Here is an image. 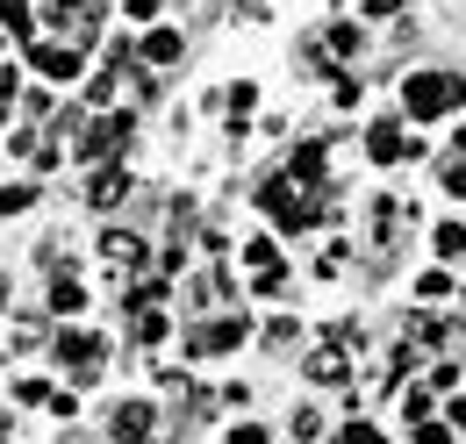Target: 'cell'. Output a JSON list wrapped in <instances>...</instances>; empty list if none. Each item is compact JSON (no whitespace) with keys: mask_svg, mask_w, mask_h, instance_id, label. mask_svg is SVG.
Here are the masks:
<instances>
[{"mask_svg":"<svg viewBox=\"0 0 466 444\" xmlns=\"http://www.w3.org/2000/svg\"><path fill=\"white\" fill-rule=\"evenodd\" d=\"M402 115L409 122H438V115H460L466 108V72H445V65H416L402 72Z\"/></svg>","mask_w":466,"mask_h":444,"instance_id":"6da1fadb","label":"cell"},{"mask_svg":"<svg viewBox=\"0 0 466 444\" xmlns=\"http://www.w3.org/2000/svg\"><path fill=\"white\" fill-rule=\"evenodd\" d=\"M366 158H373V166H409V158H423V144L409 136V115H380V122L366 129Z\"/></svg>","mask_w":466,"mask_h":444,"instance_id":"7a4b0ae2","label":"cell"},{"mask_svg":"<svg viewBox=\"0 0 466 444\" xmlns=\"http://www.w3.org/2000/svg\"><path fill=\"white\" fill-rule=\"evenodd\" d=\"M29 65H36L51 86H65V79H79V72H86V44H51V36H29Z\"/></svg>","mask_w":466,"mask_h":444,"instance_id":"3957f363","label":"cell"},{"mask_svg":"<svg viewBox=\"0 0 466 444\" xmlns=\"http://www.w3.org/2000/svg\"><path fill=\"white\" fill-rule=\"evenodd\" d=\"M244 337H251V323H244V316H216V323L187 330V351H194V358H216V351H237Z\"/></svg>","mask_w":466,"mask_h":444,"instance_id":"277c9868","label":"cell"},{"mask_svg":"<svg viewBox=\"0 0 466 444\" xmlns=\"http://www.w3.org/2000/svg\"><path fill=\"white\" fill-rule=\"evenodd\" d=\"M288 179L294 187H309V194H323V179H330V158H323V144H301L288 158Z\"/></svg>","mask_w":466,"mask_h":444,"instance_id":"5b68a950","label":"cell"},{"mask_svg":"<svg viewBox=\"0 0 466 444\" xmlns=\"http://www.w3.org/2000/svg\"><path fill=\"white\" fill-rule=\"evenodd\" d=\"M137 57L166 72V65H179V57H187V36H179V29H144V44H137Z\"/></svg>","mask_w":466,"mask_h":444,"instance_id":"8992f818","label":"cell"},{"mask_svg":"<svg viewBox=\"0 0 466 444\" xmlns=\"http://www.w3.org/2000/svg\"><path fill=\"white\" fill-rule=\"evenodd\" d=\"M58 358L72 366V373H94V366H101V337H94V330H65L58 337Z\"/></svg>","mask_w":466,"mask_h":444,"instance_id":"52a82bcc","label":"cell"},{"mask_svg":"<svg viewBox=\"0 0 466 444\" xmlns=\"http://www.w3.org/2000/svg\"><path fill=\"white\" fill-rule=\"evenodd\" d=\"M359 51H366V29H359V22H330V29H323V57H330V65H351Z\"/></svg>","mask_w":466,"mask_h":444,"instance_id":"ba28073f","label":"cell"},{"mask_svg":"<svg viewBox=\"0 0 466 444\" xmlns=\"http://www.w3.org/2000/svg\"><path fill=\"white\" fill-rule=\"evenodd\" d=\"M101 251L116 258L122 273H137V266H144V237H129V229H108V237H101Z\"/></svg>","mask_w":466,"mask_h":444,"instance_id":"9c48e42d","label":"cell"},{"mask_svg":"<svg viewBox=\"0 0 466 444\" xmlns=\"http://www.w3.org/2000/svg\"><path fill=\"white\" fill-rule=\"evenodd\" d=\"M144 430H151V401H122V409H116V438L122 444H144Z\"/></svg>","mask_w":466,"mask_h":444,"instance_id":"30bf717a","label":"cell"},{"mask_svg":"<svg viewBox=\"0 0 466 444\" xmlns=\"http://www.w3.org/2000/svg\"><path fill=\"white\" fill-rule=\"evenodd\" d=\"M86 194H94V208H108V201H122V194H129V172L108 158V166L94 172V187H86Z\"/></svg>","mask_w":466,"mask_h":444,"instance_id":"8fae6325","label":"cell"},{"mask_svg":"<svg viewBox=\"0 0 466 444\" xmlns=\"http://www.w3.org/2000/svg\"><path fill=\"white\" fill-rule=\"evenodd\" d=\"M0 29L29 44V36H36V0H0Z\"/></svg>","mask_w":466,"mask_h":444,"instance_id":"7c38bea8","label":"cell"},{"mask_svg":"<svg viewBox=\"0 0 466 444\" xmlns=\"http://www.w3.org/2000/svg\"><path fill=\"white\" fill-rule=\"evenodd\" d=\"M223 108H230V122L258 115V79H237V86H223Z\"/></svg>","mask_w":466,"mask_h":444,"instance_id":"4fadbf2b","label":"cell"},{"mask_svg":"<svg viewBox=\"0 0 466 444\" xmlns=\"http://www.w3.org/2000/svg\"><path fill=\"white\" fill-rule=\"evenodd\" d=\"M244 266H251L258 279L280 273V244H273V237H251V244H244Z\"/></svg>","mask_w":466,"mask_h":444,"instance_id":"5bb4252c","label":"cell"},{"mask_svg":"<svg viewBox=\"0 0 466 444\" xmlns=\"http://www.w3.org/2000/svg\"><path fill=\"white\" fill-rule=\"evenodd\" d=\"M309 380H316V388H338V380H345V351H316V358H309Z\"/></svg>","mask_w":466,"mask_h":444,"instance_id":"9a60e30c","label":"cell"},{"mask_svg":"<svg viewBox=\"0 0 466 444\" xmlns=\"http://www.w3.org/2000/svg\"><path fill=\"white\" fill-rule=\"evenodd\" d=\"M51 308H58V316H79V308H86V287H79V279H51Z\"/></svg>","mask_w":466,"mask_h":444,"instance_id":"2e32d148","label":"cell"},{"mask_svg":"<svg viewBox=\"0 0 466 444\" xmlns=\"http://www.w3.org/2000/svg\"><path fill=\"white\" fill-rule=\"evenodd\" d=\"M22 208H36V187L22 179V187H0V216H22Z\"/></svg>","mask_w":466,"mask_h":444,"instance_id":"e0dca14e","label":"cell"},{"mask_svg":"<svg viewBox=\"0 0 466 444\" xmlns=\"http://www.w3.org/2000/svg\"><path fill=\"white\" fill-rule=\"evenodd\" d=\"M409 0H359V22H395Z\"/></svg>","mask_w":466,"mask_h":444,"instance_id":"ac0fdd59","label":"cell"},{"mask_svg":"<svg viewBox=\"0 0 466 444\" xmlns=\"http://www.w3.org/2000/svg\"><path fill=\"white\" fill-rule=\"evenodd\" d=\"M466 251V222H445V229H438V258H460Z\"/></svg>","mask_w":466,"mask_h":444,"instance_id":"d6986e66","label":"cell"},{"mask_svg":"<svg viewBox=\"0 0 466 444\" xmlns=\"http://www.w3.org/2000/svg\"><path fill=\"white\" fill-rule=\"evenodd\" d=\"M137 337H144V344H158V337H166V316H158V308H144V316H137Z\"/></svg>","mask_w":466,"mask_h":444,"instance_id":"ffe728a7","label":"cell"},{"mask_svg":"<svg viewBox=\"0 0 466 444\" xmlns=\"http://www.w3.org/2000/svg\"><path fill=\"white\" fill-rule=\"evenodd\" d=\"M338 444H380V430H373V423H345V430H338Z\"/></svg>","mask_w":466,"mask_h":444,"instance_id":"44dd1931","label":"cell"},{"mask_svg":"<svg viewBox=\"0 0 466 444\" xmlns=\"http://www.w3.org/2000/svg\"><path fill=\"white\" fill-rule=\"evenodd\" d=\"M445 194H452V201H466V158H452V166H445Z\"/></svg>","mask_w":466,"mask_h":444,"instance_id":"7402d4cb","label":"cell"},{"mask_svg":"<svg viewBox=\"0 0 466 444\" xmlns=\"http://www.w3.org/2000/svg\"><path fill=\"white\" fill-rule=\"evenodd\" d=\"M416 294H423V301H438V294H452V279H445V273H423V279H416Z\"/></svg>","mask_w":466,"mask_h":444,"instance_id":"603a6c76","label":"cell"},{"mask_svg":"<svg viewBox=\"0 0 466 444\" xmlns=\"http://www.w3.org/2000/svg\"><path fill=\"white\" fill-rule=\"evenodd\" d=\"M416 444H452V423H416Z\"/></svg>","mask_w":466,"mask_h":444,"instance_id":"cb8c5ba5","label":"cell"},{"mask_svg":"<svg viewBox=\"0 0 466 444\" xmlns=\"http://www.w3.org/2000/svg\"><path fill=\"white\" fill-rule=\"evenodd\" d=\"M230 444H266V430H258V423H237V430H230Z\"/></svg>","mask_w":466,"mask_h":444,"instance_id":"d4e9b609","label":"cell"},{"mask_svg":"<svg viewBox=\"0 0 466 444\" xmlns=\"http://www.w3.org/2000/svg\"><path fill=\"white\" fill-rule=\"evenodd\" d=\"M122 7H129V22H151L158 15V0H122Z\"/></svg>","mask_w":466,"mask_h":444,"instance_id":"484cf974","label":"cell"},{"mask_svg":"<svg viewBox=\"0 0 466 444\" xmlns=\"http://www.w3.org/2000/svg\"><path fill=\"white\" fill-rule=\"evenodd\" d=\"M7 115H15V94H0V129H7Z\"/></svg>","mask_w":466,"mask_h":444,"instance_id":"4316f807","label":"cell"},{"mask_svg":"<svg viewBox=\"0 0 466 444\" xmlns=\"http://www.w3.org/2000/svg\"><path fill=\"white\" fill-rule=\"evenodd\" d=\"M452 430H466V401H452Z\"/></svg>","mask_w":466,"mask_h":444,"instance_id":"83f0119b","label":"cell"},{"mask_svg":"<svg viewBox=\"0 0 466 444\" xmlns=\"http://www.w3.org/2000/svg\"><path fill=\"white\" fill-rule=\"evenodd\" d=\"M452 151H460V158H466V122H460V129H452Z\"/></svg>","mask_w":466,"mask_h":444,"instance_id":"f1b7e54d","label":"cell"},{"mask_svg":"<svg viewBox=\"0 0 466 444\" xmlns=\"http://www.w3.org/2000/svg\"><path fill=\"white\" fill-rule=\"evenodd\" d=\"M0 308H7V279H0Z\"/></svg>","mask_w":466,"mask_h":444,"instance_id":"f546056e","label":"cell"},{"mask_svg":"<svg viewBox=\"0 0 466 444\" xmlns=\"http://www.w3.org/2000/svg\"><path fill=\"white\" fill-rule=\"evenodd\" d=\"M0 57H7V29H0Z\"/></svg>","mask_w":466,"mask_h":444,"instance_id":"4dcf8cb0","label":"cell"},{"mask_svg":"<svg viewBox=\"0 0 466 444\" xmlns=\"http://www.w3.org/2000/svg\"><path fill=\"white\" fill-rule=\"evenodd\" d=\"M0 444H7V438H0Z\"/></svg>","mask_w":466,"mask_h":444,"instance_id":"1f68e13d","label":"cell"}]
</instances>
